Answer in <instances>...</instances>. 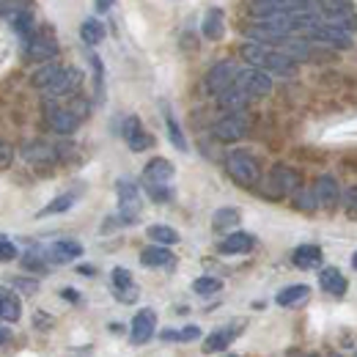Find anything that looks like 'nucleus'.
I'll return each mask as SVG.
<instances>
[{
	"label": "nucleus",
	"mask_w": 357,
	"mask_h": 357,
	"mask_svg": "<svg viewBox=\"0 0 357 357\" xmlns=\"http://www.w3.org/2000/svg\"><path fill=\"white\" fill-rule=\"evenodd\" d=\"M239 55L256 66V69H264L275 77H294L297 75V61H291L283 50L269 45H259V42H248V45L239 47Z\"/></svg>",
	"instance_id": "f257e3e1"
},
{
	"label": "nucleus",
	"mask_w": 357,
	"mask_h": 357,
	"mask_svg": "<svg viewBox=\"0 0 357 357\" xmlns=\"http://www.w3.org/2000/svg\"><path fill=\"white\" fill-rule=\"evenodd\" d=\"M225 171L239 187H256L261 181V165L248 149H234L225 157Z\"/></svg>",
	"instance_id": "f03ea898"
},
{
	"label": "nucleus",
	"mask_w": 357,
	"mask_h": 357,
	"mask_svg": "<svg viewBox=\"0 0 357 357\" xmlns=\"http://www.w3.org/2000/svg\"><path fill=\"white\" fill-rule=\"evenodd\" d=\"M119 190V220L127 225H132L140 220V212H143V201H140V190L132 178H119L116 184Z\"/></svg>",
	"instance_id": "7ed1b4c3"
},
{
	"label": "nucleus",
	"mask_w": 357,
	"mask_h": 357,
	"mask_svg": "<svg viewBox=\"0 0 357 357\" xmlns=\"http://www.w3.org/2000/svg\"><path fill=\"white\" fill-rule=\"evenodd\" d=\"M234 86L239 91H245L250 99H261L272 93V75L264 69H256V66H245L236 72L234 77Z\"/></svg>",
	"instance_id": "20e7f679"
},
{
	"label": "nucleus",
	"mask_w": 357,
	"mask_h": 357,
	"mask_svg": "<svg viewBox=\"0 0 357 357\" xmlns=\"http://www.w3.org/2000/svg\"><path fill=\"white\" fill-rule=\"evenodd\" d=\"M215 137L220 140V143H236V140H242L245 135L250 132V119H248V113L245 110H234V113H225L223 119L215 124Z\"/></svg>",
	"instance_id": "39448f33"
},
{
	"label": "nucleus",
	"mask_w": 357,
	"mask_h": 357,
	"mask_svg": "<svg viewBox=\"0 0 357 357\" xmlns=\"http://www.w3.org/2000/svg\"><path fill=\"white\" fill-rule=\"evenodd\" d=\"M305 39L319 42V45L335 47V50H349V47H352V31L338 28V25H330V22H324V20H321L313 31L305 33Z\"/></svg>",
	"instance_id": "423d86ee"
},
{
	"label": "nucleus",
	"mask_w": 357,
	"mask_h": 357,
	"mask_svg": "<svg viewBox=\"0 0 357 357\" xmlns=\"http://www.w3.org/2000/svg\"><path fill=\"white\" fill-rule=\"evenodd\" d=\"M300 187V174L291 171L289 165H275L267 176V192L272 198H280V195H291L294 190Z\"/></svg>",
	"instance_id": "0eeeda50"
},
{
	"label": "nucleus",
	"mask_w": 357,
	"mask_h": 357,
	"mask_svg": "<svg viewBox=\"0 0 357 357\" xmlns=\"http://www.w3.org/2000/svg\"><path fill=\"white\" fill-rule=\"evenodd\" d=\"M311 190L313 195H316V206L319 209H324V212H335L338 209V204H341V187H338L335 176H330V174L319 176L313 181Z\"/></svg>",
	"instance_id": "6e6552de"
},
{
	"label": "nucleus",
	"mask_w": 357,
	"mask_h": 357,
	"mask_svg": "<svg viewBox=\"0 0 357 357\" xmlns=\"http://www.w3.org/2000/svg\"><path fill=\"white\" fill-rule=\"evenodd\" d=\"M236 72H239V66L234 63V61H220V63H215L209 72H206V91L209 93H223L225 89H231L234 86V77H236Z\"/></svg>",
	"instance_id": "1a4fd4ad"
},
{
	"label": "nucleus",
	"mask_w": 357,
	"mask_h": 357,
	"mask_svg": "<svg viewBox=\"0 0 357 357\" xmlns=\"http://www.w3.org/2000/svg\"><path fill=\"white\" fill-rule=\"evenodd\" d=\"M174 162L165 160V157H154L146 168H143V187H171L174 181Z\"/></svg>",
	"instance_id": "9d476101"
},
{
	"label": "nucleus",
	"mask_w": 357,
	"mask_h": 357,
	"mask_svg": "<svg viewBox=\"0 0 357 357\" xmlns=\"http://www.w3.org/2000/svg\"><path fill=\"white\" fill-rule=\"evenodd\" d=\"M154 330H157V313L151 311V308H143V311L135 313L132 324H130V341H132L135 347L149 344Z\"/></svg>",
	"instance_id": "9b49d317"
},
{
	"label": "nucleus",
	"mask_w": 357,
	"mask_h": 357,
	"mask_svg": "<svg viewBox=\"0 0 357 357\" xmlns=\"http://www.w3.org/2000/svg\"><path fill=\"white\" fill-rule=\"evenodd\" d=\"M242 333V327L239 324H225V327H218L215 333H209L206 338H204V347H201V352L204 355H215V352H225L234 341H236V335Z\"/></svg>",
	"instance_id": "f8f14e48"
},
{
	"label": "nucleus",
	"mask_w": 357,
	"mask_h": 357,
	"mask_svg": "<svg viewBox=\"0 0 357 357\" xmlns=\"http://www.w3.org/2000/svg\"><path fill=\"white\" fill-rule=\"evenodd\" d=\"M80 256H83V245L77 239H58L45 253V259L52 264H69V261H77Z\"/></svg>",
	"instance_id": "ddd939ff"
},
{
	"label": "nucleus",
	"mask_w": 357,
	"mask_h": 357,
	"mask_svg": "<svg viewBox=\"0 0 357 357\" xmlns=\"http://www.w3.org/2000/svg\"><path fill=\"white\" fill-rule=\"evenodd\" d=\"M47 124L55 135H72L77 132L80 127V119L72 107H50L47 110Z\"/></svg>",
	"instance_id": "4468645a"
},
{
	"label": "nucleus",
	"mask_w": 357,
	"mask_h": 357,
	"mask_svg": "<svg viewBox=\"0 0 357 357\" xmlns=\"http://www.w3.org/2000/svg\"><path fill=\"white\" fill-rule=\"evenodd\" d=\"M80 72L77 69H72V66H61V72L55 75V80L50 83L45 89V93L47 96H69V93H75L77 91V86H80Z\"/></svg>",
	"instance_id": "2eb2a0df"
},
{
	"label": "nucleus",
	"mask_w": 357,
	"mask_h": 357,
	"mask_svg": "<svg viewBox=\"0 0 357 357\" xmlns=\"http://www.w3.org/2000/svg\"><path fill=\"white\" fill-rule=\"evenodd\" d=\"M253 248H256V236L248 234V231H228V236L218 245V250L223 256H245Z\"/></svg>",
	"instance_id": "dca6fc26"
},
{
	"label": "nucleus",
	"mask_w": 357,
	"mask_h": 357,
	"mask_svg": "<svg viewBox=\"0 0 357 357\" xmlns=\"http://www.w3.org/2000/svg\"><path fill=\"white\" fill-rule=\"evenodd\" d=\"M124 140H127V146H130L132 151H146V149L154 146V137L143 130V121H140L137 116H130V119L124 121Z\"/></svg>",
	"instance_id": "f3484780"
},
{
	"label": "nucleus",
	"mask_w": 357,
	"mask_h": 357,
	"mask_svg": "<svg viewBox=\"0 0 357 357\" xmlns=\"http://www.w3.org/2000/svg\"><path fill=\"white\" fill-rule=\"evenodd\" d=\"M110 280H113V291L121 303H135L137 300V286L132 280V272L124 267H116L110 272Z\"/></svg>",
	"instance_id": "a211bd4d"
},
{
	"label": "nucleus",
	"mask_w": 357,
	"mask_h": 357,
	"mask_svg": "<svg viewBox=\"0 0 357 357\" xmlns=\"http://www.w3.org/2000/svg\"><path fill=\"white\" fill-rule=\"evenodd\" d=\"M25 55L31 58V61H39V63H50L55 55H58V45L45 36V33H36L28 45H25Z\"/></svg>",
	"instance_id": "6ab92c4d"
},
{
	"label": "nucleus",
	"mask_w": 357,
	"mask_h": 357,
	"mask_svg": "<svg viewBox=\"0 0 357 357\" xmlns=\"http://www.w3.org/2000/svg\"><path fill=\"white\" fill-rule=\"evenodd\" d=\"M174 253L165 248V245H149L140 250V264L143 267H151V269H160V267H174Z\"/></svg>",
	"instance_id": "aec40b11"
},
{
	"label": "nucleus",
	"mask_w": 357,
	"mask_h": 357,
	"mask_svg": "<svg viewBox=\"0 0 357 357\" xmlns=\"http://www.w3.org/2000/svg\"><path fill=\"white\" fill-rule=\"evenodd\" d=\"M319 286L327 291V294H333V297H344L347 294V289H349V280L344 278V272L335 267H327L319 272Z\"/></svg>",
	"instance_id": "412c9836"
},
{
	"label": "nucleus",
	"mask_w": 357,
	"mask_h": 357,
	"mask_svg": "<svg viewBox=\"0 0 357 357\" xmlns=\"http://www.w3.org/2000/svg\"><path fill=\"white\" fill-rule=\"evenodd\" d=\"M308 297H311V289H308L305 283H297V286H286V289H280L278 297H275V303H278L280 308H297V305L305 303Z\"/></svg>",
	"instance_id": "4be33fe9"
},
{
	"label": "nucleus",
	"mask_w": 357,
	"mask_h": 357,
	"mask_svg": "<svg viewBox=\"0 0 357 357\" xmlns=\"http://www.w3.org/2000/svg\"><path fill=\"white\" fill-rule=\"evenodd\" d=\"M20 316H22V303H20V297H17L11 289L0 286V319L14 324V321H20Z\"/></svg>",
	"instance_id": "5701e85b"
},
{
	"label": "nucleus",
	"mask_w": 357,
	"mask_h": 357,
	"mask_svg": "<svg viewBox=\"0 0 357 357\" xmlns=\"http://www.w3.org/2000/svg\"><path fill=\"white\" fill-rule=\"evenodd\" d=\"M201 33H204L206 39H212V42L223 39L225 14L220 11V8H209V11H206V17H204V22H201Z\"/></svg>",
	"instance_id": "b1692460"
},
{
	"label": "nucleus",
	"mask_w": 357,
	"mask_h": 357,
	"mask_svg": "<svg viewBox=\"0 0 357 357\" xmlns=\"http://www.w3.org/2000/svg\"><path fill=\"white\" fill-rule=\"evenodd\" d=\"M22 157H25L28 162H33V165H45V162H52L58 154H55L52 146H47L42 140H31V143L22 146Z\"/></svg>",
	"instance_id": "393cba45"
},
{
	"label": "nucleus",
	"mask_w": 357,
	"mask_h": 357,
	"mask_svg": "<svg viewBox=\"0 0 357 357\" xmlns=\"http://www.w3.org/2000/svg\"><path fill=\"white\" fill-rule=\"evenodd\" d=\"M321 248L319 245H300L294 253H291V261L297 269H316L321 264Z\"/></svg>",
	"instance_id": "a878e982"
},
{
	"label": "nucleus",
	"mask_w": 357,
	"mask_h": 357,
	"mask_svg": "<svg viewBox=\"0 0 357 357\" xmlns=\"http://www.w3.org/2000/svg\"><path fill=\"white\" fill-rule=\"evenodd\" d=\"M218 102H220V107H223L225 113H234V110H245L250 105V96L245 91H239L236 86H231L223 93H218Z\"/></svg>",
	"instance_id": "bb28decb"
},
{
	"label": "nucleus",
	"mask_w": 357,
	"mask_h": 357,
	"mask_svg": "<svg viewBox=\"0 0 357 357\" xmlns=\"http://www.w3.org/2000/svg\"><path fill=\"white\" fill-rule=\"evenodd\" d=\"M146 234H149V239L154 242V245H165V248H171V245H176L178 242V231L176 228H171V225H149L146 228Z\"/></svg>",
	"instance_id": "cd10ccee"
},
{
	"label": "nucleus",
	"mask_w": 357,
	"mask_h": 357,
	"mask_svg": "<svg viewBox=\"0 0 357 357\" xmlns=\"http://www.w3.org/2000/svg\"><path fill=\"white\" fill-rule=\"evenodd\" d=\"M242 220V215H239V209H234V206H223V209H218L215 212V218H212V228L215 231H231V228H236Z\"/></svg>",
	"instance_id": "c85d7f7f"
},
{
	"label": "nucleus",
	"mask_w": 357,
	"mask_h": 357,
	"mask_svg": "<svg viewBox=\"0 0 357 357\" xmlns=\"http://www.w3.org/2000/svg\"><path fill=\"white\" fill-rule=\"evenodd\" d=\"M75 201H77V195H75V192H63V195H58V198H52V201L47 204L45 209L39 212V218H50V215H63V212H69V209L75 206Z\"/></svg>",
	"instance_id": "c756f323"
},
{
	"label": "nucleus",
	"mask_w": 357,
	"mask_h": 357,
	"mask_svg": "<svg viewBox=\"0 0 357 357\" xmlns=\"http://www.w3.org/2000/svg\"><path fill=\"white\" fill-rule=\"evenodd\" d=\"M80 36H83V42L89 47L102 45V39H105V25H102L99 20H86V22L80 25Z\"/></svg>",
	"instance_id": "7c9ffc66"
},
{
	"label": "nucleus",
	"mask_w": 357,
	"mask_h": 357,
	"mask_svg": "<svg viewBox=\"0 0 357 357\" xmlns=\"http://www.w3.org/2000/svg\"><path fill=\"white\" fill-rule=\"evenodd\" d=\"M220 289H223V280H220V278H212V275H204V278H195V280H192V291L201 294V297L218 294Z\"/></svg>",
	"instance_id": "2f4dec72"
},
{
	"label": "nucleus",
	"mask_w": 357,
	"mask_h": 357,
	"mask_svg": "<svg viewBox=\"0 0 357 357\" xmlns=\"http://www.w3.org/2000/svg\"><path fill=\"white\" fill-rule=\"evenodd\" d=\"M160 338H162V341H181V344H187V341H198V338H201V327L187 324L184 330H162Z\"/></svg>",
	"instance_id": "473e14b6"
},
{
	"label": "nucleus",
	"mask_w": 357,
	"mask_h": 357,
	"mask_svg": "<svg viewBox=\"0 0 357 357\" xmlns=\"http://www.w3.org/2000/svg\"><path fill=\"white\" fill-rule=\"evenodd\" d=\"M291 198H294V209H300V212H316V209H319L311 187H297V190L291 192Z\"/></svg>",
	"instance_id": "72a5a7b5"
},
{
	"label": "nucleus",
	"mask_w": 357,
	"mask_h": 357,
	"mask_svg": "<svg viewBox=\"0 0 357 357\" xmlns=\"http://www.w3.org/2000/svg\"><path fill=\"white\" fill-rule=\"evenodd\" d=\"M165 127H168V137H171V143L176 146L178 151H187V137L181 135V127H178L176 116L165 107Z\"/></svg>",
	"instance_id": "f704fd0d"
},
{
	"label": "nucleus",
	"mask_w": 357,
	"mask_h": 357,
	"mask_svg": "<svg viewBox=\"0 0 357 357\" xmlns=\"http://www.w3.org/2000/svg\"><path fill=\"white\" fill-rule=\"evenodd\" d=\"M58 72H61V66H58V63H47V66H42V69L33 75V86H36L39 91H45L47 86L55 80V75H58Z\"/></svg>",
	"instance_id": "c9c22d12"
},
{
	"label": "nucleus",
	"mask_w": 357,
	"mask_h": 357,
	"mask_svg": "<svg viewBox=\"0 0 357 357\" xmlns=\"http://www.w3.org/2000/svg\"><path fill=\"white\" fill-rule=\"evenodd\" d=\"M8 20H11V25H14L20 33H28L31 25H33V11H28V8H22V11H11Z\"/></svg>",
	"instance_id": "e433bc0d"
},
{
	"label": "nucleus",
	"mask_w": 357,
	"mask_h": 357,
	"mask_svg": "<svg viewBox=\"0 0 357 357\" xmlns=\"http://www.w3.org/2000/svg\"><path fill=\"white\" fill-rule=\"evenodd\" d=\"M89 61L93 66V75H96V96L102 99V93H105V66H102L99 55H93V52H89Z\"/></svg>",
	"instance_id": "4c0bfd02"
},
{
	"label": "nucleus",
	"mask_w": 357,
	"mask_h": 357,
	"mask_svg": "<svg viewBox=\"0 0 357 357\" xmlns=\"http://www.w3.org/2000/svg\"><path fill=\"white\" fill-rule=\"evenodd\" d=\"M17 256H20V250H17V245L11 242V236L0 234V261H14Z\"/></svg>",
	"instance_id": "58836bf2"
},
{
	"label": "nucleus",
	"mask_w": 357,
	"mask_h": 357,
	"mask_svg": "<svg viewBox=\"0 0 357 357\" xmlns=\"http://www.w3.org/2000/svg\"><path fill=\"white\" fill-rule=\"evenodd\" d=\"M341 198H344V209H347V215L357 220V184H355V187H349V190H347Z\"/></svg>",
	"instance_id": "ea45409f"
},
{
	"label": "nucleus",
	"mask_w": 357,
	"mask_h": 357,
	"mask_svg": "<svg viewBox=\"0 0 357 357\" xmlns=\"http://www.w3.org/2000/svg\"><path fill=\"white\" fill-rule=\"evenodd\" d=\"M11 160H14V149L6 140H0V168H8Z\"/></svg>",
	"instance_id": "a19ab883"
},
{
	"label": "nucleus",
	"mask_w": 357,
	"mask_h": 357,
	"mask_svg": "<svg viewBox=\"0 0 357 357\" xmlns=\"http://www.w3.org/2000/svg\"><path fill=\"white\" fill-rule=\"evenodd\" d=\"M14 286H20L22 291H31V294L39 289V283H36V280H22V278H20V280H14Z\"/></svg>",
	"instance_id": "79ce46f5"
},
{
	"label": "nucleus",
	"mask_w": 357,
	"mask_h": 357,
	"mask_svg": "<svg viewBox=\"0 0 357 357\" xmlns=\"http://www.w3.org/2000/svg\"><path fill=\"white\" fill-rule=\"evenodd\" d=\"M61 297H63V300H69V303H80V294H77L75 289H63V291H61Z\"/></svg>",
	"instance_id": "37998d69"
},
{
	"label": "nucleus",
	"mask_w": 357,
	"mask_h": 357,
	"mask_svg": "<svg viewBox=\"0 0 357 357\" xmlns=\"http://www.w3.org/2000/svg\"><path fill=\"white\" fill-rule=\"evenodd\" d=\"M113 6V0H96V11H107Z\"/></svg>",
	"instance_id": "c03bdc74"
},
{
	"label": "nucleus",
	"mask_w": 357,
	"mask_h": 357,
	"mask_svg": "<svg viewBox=\"0 0 357 357\" xmlns=\"http://www.w3.org/2000/svg\"><path fill=\"white\" fill-rule=\"evenodd\" d=\"M8 338H11V333H8V327H3V324H0V347H3V344H6Z\"/></svg>",
	"instance_id": "a18cd8bd"
},
{
	"label": "nucleus",
	"mask_w": 357,
	"mask_h": 357,
	"mask_svg": "<svg viewBox=\"0 0 357 357\" xmlns=\"http://www.w3.org/2000/svg\"><path fill=\"white\" fill-rule=\"evenodd\" d=\"M352 267L357 269V253H355V256H352Z\"/></svg>",
	"instance_id": "49530a36"
},
{
	"label": "nucleus",
	"mask_w": 357,
	"mask_h": 357,
	"mask_svg": "<svg viewBox=\"0 0 357 357\" xmlns=\"http://www.w3.org/2000/svg\"><path fill=\"white\" fill-rule=\"evenodd\" d=\"M330 357H341V355H338V352H333V355H330Z\"/></svg>",
	"instance_id": "de8ad7c7"
},
{
	"label": "nucleus",
	"mask_w": 357,
	"mask_h": 357,
	"mask_svg": "<svg viewBox=\"0 0 357 357\" xmlns=\"http://www.w3.org/2000/svg\"><path fill=\"white\" fill-rule=\"evenodd\" d=\"M300 357H316V355H300Z\"/></svg>",
	"instance_id": "09e8293b"
},
{
	"label": "nucleus",
	"mask_w": 357,
	"mask_h": 357,
	"mask_svg": "<svg viewBox=\"0 0 357 357\" xmlns=\"http://www.w3.org/2000/svg\"><path fill=\"white\" fill-rule=\"evenodd\" d=\"M228 357H236V355H228Z\"/></svg>",
	"instance_id": "8fccbe9b"
},
{
	"label": "nucleus",
	"mask_w": 357,
	"mask_h": 357,
	"mask_svg": "<svg viewBox=\"0 0 357 357\" xmlns=\"http://www.w3.org/2000/svg\"><path fill=\"white\" fill-rule=\"evenodd\" d=\"M355 357H357V355H355Z\"/></svg>",
	"instance_id": "3c124183"
}]
</instances>
